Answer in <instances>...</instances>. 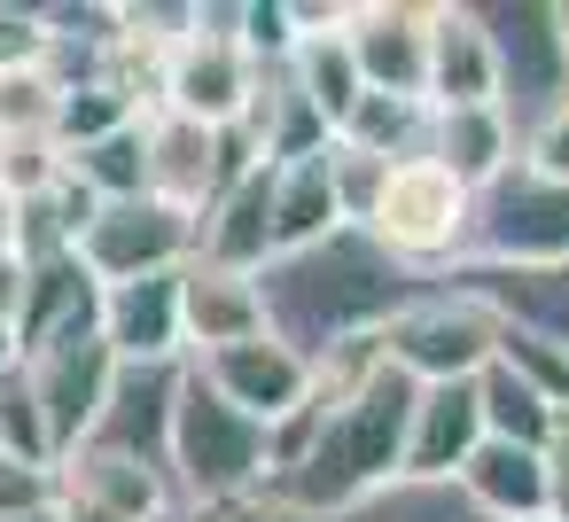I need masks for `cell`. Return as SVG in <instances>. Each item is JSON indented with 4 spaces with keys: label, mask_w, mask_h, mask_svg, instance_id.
Segmentation results:
<instances>
[{
    "label": "cell",
    "mask_w": 569,
    "mask_h": 522,
    "mask_svg": "<svg viewBox=\"0 0 569 522\" xmlns=\"http://www.w3.org/2000/svg\"><path fill=\"white\" fill-rule=\"evenodd\" d=\"M429 110H483L491 102V40L468 0H429Z\"/></svg>",
    "instance_id": "cell-20"
},
{
    "label": "cell",
    "mask_w": 569,
    "mask_h": 522,
    "mask_svg": "<svg viewBox=\"0 0 569 522\" xmlns=\"http://www.w3.org/2000/svg\"><path fill=\"white\" fill-rule=\"evenodd\" d=\"M17 522H63V514H56V506H40V514H17Z\"/></svg>",
    "instance_id": "cell-38"
},
{
    "label": "cell",
    "mask_w": 569,
    "mask_h": 522,
    "mask_svg": "<svg viewBox=\"0 0 569 522\" xmlns=\"http://www.w3.org/2000/svg\"><path fill=\"white\" fill-rule=\"evenodd\" d=\"M242 9H196V32L180 48H164V79H157V110L172 118H196L211 133L242 126L250 94H258V63L242 56L234 40Z\"/></svg>",
    "instance_id": "cell-7"
},
{
    "label": "cell",
    "mask_w": 569,
    "mask_h": 522,
    "mask_svg": "<svg viewBox=\"0 0 569 522\" xmlns=\"http://www.w3.org/2000/svg\"><path fill=\"white\" fill-rule=\"evenodd\" d=\"M196 258V219L157 203V195H126V203H102L79 234V265L94 273V289L110 281H141V273H180Z\"/></svg>",
    "instance_id": "cell-9"
},
{
    "label": "cell",
    "mask_w": 569,
    "mask_h": 522,
    "mask_svg": "<svg viewBox=\"0 0 569 522\" xmlns=\"http://www.w3.org/2000/svg\"><path fill=\"white\" fill-rule=\"evenodd\" d=\"M32 63H48L40 9H0V71H32Z\"/></svg>",
    "instance_id": "cell-34"
},
{
    "label": "cell",
    "mask_w": 569,
    "mask_h": 522,
    "mask_svg": "<svg viewBox=\"0 0 569 522\" xmlns=\"http://www.w3.org/2000/svg\"><path fill=\"white\" fill-rule=\"evenodd\" d=\"M63 164H71V180H79L94 203L149 195V141H141V118L118 126V133H102V141H87V149H71Z\"/></svg>",
    "instance_id": "cell-27"
},
{
    "label": "cell",
    "mask_w": 569,
    "mask_h": 522,
    "mask_svg": "<svg viewBox=\"0 0 569 522\" xmlns=\"http://www.w3.org/2000/svg\"><path fill=\"white\" fill-rule=\"evenodd\" d=\"M281 71H289V87H297V94H305V102L328 118V133H336V126L351 118V102L367 94V87H359V63H351V40H343V32H305V40L289 48V63H281Z\"/></svg>",
    "instance_id": "cell-24"
},
{
    "label": "cell",
    "mask_w": 569,
    "mask_h": 522,
    "mask_svg": "<svg viewBox=\"0 0 569 522\" xmlns=\"http://www.w3.org/2000/svg\"><path fill=\"white\" fill-rule=\"evenodd\" d=\"M196 258L227 273H258L273 258V164L234 172L203 211H196Z\"/></svg>",
    "instance_id": "cell-14"
},
{
    "label": "cell",
    "mask_w": 569,
    "mask_h": 522,
    "mask_svg": "<svg viewBox=\"0 0 569 522\" xmlns=\"http://www.w3.org/2000/svg\"><path fill=\"white\" fill-rule=\"evenodd\" d=\"M538 468H546V522H569V421L553 429V444L538 452Z\"/></svg>",
    "instance_id": "cell-35"
},
{
    "label": "cell",
    "mask_w": 569,
    "mask_h": 522,
    "mask_svg": "<svg viewBox=\"0 0 569 522\" xmlns=\"http://www.w3.org/2000/svg\"><path fill=\"white\" fill-rule=\"evenodd\" d=\"M0 460H9V452H0Z\"/></svg>",
    "instance_id": "cell-42"
},
{
    "label": "cell",
    "mask_w": 569,
    "mask_h": 522,
    "mask_svg": "<svg viewBox=\"0 0 569 522\" xmlns=\"http://www.w3.org/2000/svg\"><path fill=\"white\" fill-rule=\"evenodd\" d=\"M141 141H149V195L172 203V211H188V219H196L234 172L258 164V149L242 141V126L211 133V126H196V118H172V110H149V118H141Z\"/></svg>",
    "instance_id": "cell-10"
},
{
    "label": "cell",
    "mask_w": 569,
    "mask_h": 522,
    "mask_svg": "<svg viewBox=\"0 0 569 522\" xmlns=\"http://www.w3.org/2000/svg\"><path fill=\"white\" fill-rule=\"evenodd\" d=\"M258 483H266V429L250 413H234L188 367L180 405H172V499H180V514H203V506L242 499Z\"/></svg>",
    "instance_id": "cell-2"
},
{
    "label": "cell",
    "mask_w": 569,
    "mask_h": 522,
    "mask_svg": "<svg viewBox=\"0 0 569 522\" xmlns=\"http://www.w3.org/2000/svg\"><path fill=\"white\" fill-rule=\"evenodd\" d=\"M468 265H569V188L522 157L468 195Z\"/></svg>",
    "instance_id": "cell-6"
},
{
    "label": "cell",
    "mask_w": 569,
    "mask_h": 522,
    "mask_svg": "<svg viewBox=\"0 0 569 522\" xmlns=\"http://www.w3.org/2000/svg\"><path fill=\"white\" fill-rule=\"evenodd\" d=\"M17 242H24V203L0 188V258H17Z\"/></svg>",
    "instance_id": "cell-37"
},
{
    "label": "cell",
    "mask_w": 569,
    "mask_h": 522,
    "mask_svg": "<svg viewBox=\"0 0 569 522\" xmlns=\"http://www.w3.org/2000/svg\"><path fill=\"white\" fill-rule=\"evenodd\" d=\"M94 328L118 359H188V343H180V273L110 281L94 297Z\"/></svg>",
    "instance_id": "cell-18"
},
{
    "label": "cell",
    "mask_w": 569,
    "mask_h": 522,
    "mask_svg": "<svg viewBox=\"0 0 569 522\" xmlns=\"http://www.w3.org/2000/svg\"><path fill=\"white\" fill-rule=\"evenodd\" d=\"M336 149H359L375 164H406L429 149V102H398V94H359L351 118L336 126Z\"/></svg>",
    "instance_id": "cell-25"
},
{
    "label": "cell",
    "mask_w": 569,
    "mask_h": 522,
    "mask_svg": "<svg viewBox=\"0 0 569 522\" xmlns=\"http://www.w3.org/2000/svg\"><path fill=\"white\" fill-rule=\"evenodd\" d=\"M476 444H483L476 382H421V390H413V421H406V460H398V475H413V483H452Z\"/></svg>",
    "instance_id": "cell-16"
},
{
    "label": "cell",
    "mask_w": 569,
    "mask_h": 522,
    "mask_svg": "<svg viewBox=\"0 0 569 522\" xmlns=\"http://www.w3.org/2000/svg\"><path fill=\"white\" fill-rule=\"evenodd\" d=\"M343 40H351V63H359L367 94L421 102V79H429V0H351Z\"/></svg>",
    "instance_id": "cell-12"
},
{
    "label": "cell",
    "mask_w": 569,
    "mask_h": 522,
    "mask_svg": "<svg viewBox=\"0 0 569 522\" xmlns=\"http://www.w3.org/2000/svg\"><path fill=\"white\" fill-rule=\"evenodd\" d=\"M483 40H491V110L507 118L515 149L522 133L569 94V40H561V0H468Z\"/></svg>",
    "instance_id": "cell-3"
},
{
    "label": "cell",
    "mask_w": 569,
    "mask_h": 522,
    "mask_svg": "<svg viewBox=\"0 0 569 522\" xmlns=\"http://www.w3.org/2000/svg\"><path fill=\"white\" fill-rule=\"evenodd\" d=\"M234 413H250L258 429H273V421H289L305 398H312V367L289 351V343H273V335H250V343H227V351H211V359H188Z\"/></svg>",
    "instance_id": "cell-13"
},
{
    "label": "cell",
    "mask_w": 569,
    "mask_h": 522,
    "mask_svg": "<svg viewBox=\"0 0 569 522\" xmlns=\"http://www.w3.org/2000/svg\"><path fill=\"white\" fill-rule=\"evenodd\" d=\"M343 522H483V514L460 499V483H413V475H398L375 499H359Z\"/></svg>",
    "instance_id": "cell-28"
},
{
    "label": "cell",
    "mask_w": 569,
    "mask_h": 522,
    "mask_svg": "<svg viewBox=\"0 0 569 522\" xmlns=\"http://www.w3.org/2000/svg\"><path fill=\"white\" fill-rule=\"evenodd\" d=\"M367 234L398 265L445 281L452 265H468V188L452 172H437L429 157H406V164H390V180L367 211Z\"/></svg>",
    "instance_id": "cell-5"
},
{
    "label": "cell",
    "mask_w": 569,
    "mask_h": 522,
    "mask_svg": "<svg viewBox=\"0 0 569 522\" xmlns=\"http://www.w3.org/2000/svg\"><path fill=\"white\" fill-rule=\"evenodd\" d=\"M476 413H483V436L522 444V452H546V444H553V429H561V413H553L530 382H515L499 359L476 374Z\"/></svg>",
    "instance_id": "cell-26"
},
{
    "label": "cell",
    "mask_w": 569,
    "mask_h": 522,
    "mask_svg": "<svg viewBox=\"0 0 569 522\" xmlns=\"http://www.w3.org/2000/svg\"><path fill=\"white\" fill-rule=\"evenodd\" d=\"M56 491L102 506V514H118V522H172V514H180L172 475H157V468H141V460H126V452H102V444L63 452V460H56Z\"/></svg>",
    "instance_id": "cell-17"
},
{
    "label": "cell",
    "mask_w": 569,
    "mask_h": 522,
    "mask_svg": "<svg viewBox=\"0 0 569 522\" xmlns=\"http://www.w3.org/2000/svg\"><path fill=\"white\" fill-rule=\"evenodd\" d=\"M250 281H258V304H266V335L289 343L305 367L336 359L343 343L382 335V320L406 312V304L429 289V273L398 265L367 227H336L328 242L281 250V258H266Z\"/></svg>",
    "instance_id": "cell-1"
},
{
    "label": "cell",
    "mask_w": 569,
    "mask_h": 522,
    "mask_svg": "<svg viewBox=\"0 0 569 522\" xmlns=\"http://www.w3.org/2000/svg\"><path fill=\"white\" fill-rule=\"evenodd\" d=\"M515 157H522L530 172H546V180H561V188H569V94H561V102L522 133V149H515Z\"/></svg>",
    "instance_id": "cell-31"
},
{
    "label": "cell",
    "mask_w": 569,
    "mask_h": 522,
    "mask_svg": "<svg viewBox=\"0 0 569 522\" xmlns=\"http://www.w3.org/2000/svg\"><path fill=\"white\" fill-rule=\"evenodd\" d=\"M460 499L483 514V522H522V514H546V468H538V452H522V444H499V436H483L468 460H460Z\"/></svg>",
    "instance_id": "cell-21"
},
{
    "label": "cell",
    "mask_w": 569,
    "mask_h": 522,
    "mask_svg": "<svg viewBox=\"0 0 569 522\" xmlns=\"http://www.w3.org/2000/svg\"><path fill=\"white\" fill-rule=\"evenodd\" d=\"M437 172H452L468 195L483 188V180H499L507 164H515V133H507V118L483 102V110H429V149H421Z\"/></svg>",
    "instance_id": "cell-22"
},
{
    "label": "cell",
    "mask_w": 569,
    "mask_h": 522,
    "mask_svg": "<svg viewBox=\"0 0 569 522\" xmlns=\"http://www.w3.org/2000/svg\"><path fill=\"white\" fill-rule=\"evenodd\" d=\"M375 351H382L398 374H413V382H476V374L491 367V351H499V312H491L468 281L445 273V281H429L406 312L382 320Z\"/></svg>",
    "instance_id": "cell-4"
},
{
    "label": "cell",
    "mask_w": 569,
    "mask_h": 522,
    "mask_svg": "<svg viewBox=\"0 0 569 522\" xmlns=\"http://www.w3.org/2000/svg\"><path fill=\"white\" fill-rule=\"evenodd\" d=\"M24 258H0V328H9L17 335V320H24Z\"/></svg>",
    "instance_id": "cell-36"
},
{
    "label": "cell",
    "mask_w": 569,
    "mask_h": 522,
    "mask_svg": "<svg viewBox=\"0 0 569 522\" xmlns=\"http://www.w3.org/2000/svg\"><path fill=\"white\" fill-rule=\"evenodd\" d=\"M336 227H343V211H336L328 149L320 157H297V164H273V258L281 250H305V242H328Z\"/></svg>",
    "instance_id": "cell-23"
},
{
    "label": "cell",
    "mask_w": 569,
    "mask_h": 522,
    "mask_svg": "<svg viewBox=\"0 0 569 522\" xmlns=\"http://www.w3.org/2000/svg\"><path fill=\"white\" fill-rule=\"evenodd\" d=\"M196 522H343V514H312V506H297V499H281V491H242V499H219V506H203Z\"/></svg>",
    "instance_id": "cell-32"
},
{
    "label": "cell",
    "mask_w": 569,
    "mask_h": 522,
    "mask_svg": "<svg viewBox=\"0 0 569 522\" xmlns=\"http://www.w3.org/2000/svg\"><path fill=\"white\" fill-rule=\"evenodd\" d=\"M56 506V468H32V460H0V522L17 514H40Z\"/></svg>",
    "instance_id": "cell-33"
},
{
    "label": "cell",
    "mask_w": 569,
    "mask_h": 522,
    "mask_svg": "<svg viewBox=\"0 0 569 522\" xmlns=\"http://www.w3.org/2000/svg\"><path fill=\"white\" fill-rule=\"evenodd\" d=\"M522 522H546V514H522Z\"/></svg>",
    "instance_id": "cell-40"
},
{
    "label": "cell",
    "mask_w": 569,
    "mask_h": 522,
    "mask_svg": "<svg viewBox=\"0 0 569 522\" xmlns=\"http://www.w3.org/2000/svg\"><path fill=\"white\" fill-rule=\"evenodd\" d=\"M180 382H188V359H118L110 398H102L87 444L126 452L141 468L172 475V405H180Z\"/></svg>",
    "instance_id": "cell-11"
},
{
    "label": "cell",
    "mask_w": 569,
    "mask_h": 522,
    "mask_svg": "<svg viewBox=\"0 0 569 522\" xmlns=\"http://www.w3.org/2000/svg\"><path fill=\"white\" fill-rule=\"evenodd\" d=\"M172 522H196V514H172Z\"/></svg>",
    "instance_id": "cell-41"
},
{
    "label": "cell",
    "mask_w": 569,
    "mask_h": 522,
    "mask_svg": "<svg viewBox=\"0 0 569 522\" xmlns=\"http://www.w3.org/2000/svg\"><path fill=\"white\" fill-rule=\"evenodd\" d=\"M561 40H569V0H561Z\"/></svg>",
    "instance_id": "cell-39"
},
{
    "label": "cell",
    "mask_w": 569,
    "mask_h": 522,
    "mask_svg": "<svg viewBox=\"0 0 569 522\" xmlns=\"http://www.w3.org/2000/svg\"><path fill=\"white\" fill-rule=\"evenodd\" d=\"M110 374H118V351L102 343L94 320H71V328H56V335H40L24 351V382L40 398V421H48L56 460L87 444V429H94V413L110 398Z\"/></svg>",
    "instance_id": "cell-8"
},
{
    "label": "cell",
    "mask_w": 569,
    "mask_h": 522,
    "mask_svg": "<svg viewBox=\"0 0 569 522\" xmlns=\"http://www.w3.org/2000/svg\"><path fill=\"white\" fill-rule=\"evenodd\" d=\"M452 281H468L499 328H522L569 359V265H452Z\"/></svg>",
    "instance_id": "cell-19"
},
{
    "label": "cell",
    "mask_w": 569,
    "mask_h": 522,
    "mask_svg": "<svg viewBox=\"0 0 569 522\" xmlns=\"http://www.w3.org/2000/svg\"><path fill=\"white\" fill-rule=\"evenodd\" d=\"M0 452H9V460H32V468H56V444H48L40 398H32V382H24V359L0 374Z\"/></svg>",
    "instance_id": "cell-29"
},
{
    "label": "cell",
    "mask_w": 569,
    "mask_h": 522,
    "mask_svg": "<svg viewBox=\"0 0 569 522\" xmlns=\"http://www.w3.org/2000/svg\"><path fill=\"white\" fill-rule=\"evenodd\" d=\"M515 382H530L561 421H569V359L553 351V343H538V335H522V328H499V351H491Z\"/></svg>",
    "instance_id": "cell-30"
},
{
    "label": "cell",
    "mask_w": 569,
    "mask_h": 522,
    "mask_svg": "<svg viewBox=\"0 0 569 522\" xmlns=\"http://www.w3.org/2000/svg\"><path fill=\"white\" fill-rule=\"evenodd\" d=\"M250 335H266L258 281H250V273H227V265L188 258V265H180V343H188V359H211V351L250 343Z\"/></svg>",
    "instance_id": "cell-15"
}]
</instances>
